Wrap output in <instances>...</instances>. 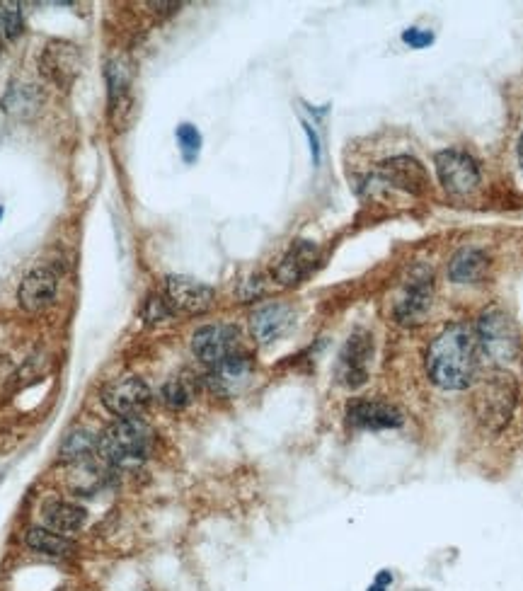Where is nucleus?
<instances>
[{"instance_id": "nucleus-12", "label": "nucleus", "mask_w": 523, "mask_h": 591, "mask_svg": "<svg viewBox=\"0 0 523 591\" xmlns=\"http://www.w3.org/2000/svg\"><path fill=\"white\" fill-rule=\"evenodd\" d=\"M252 376H255V361L247 354L238 352L226 361H221V364L211 366L209 376H206V386H209L211 393L221 395V398H235V395H240L250 386Z\"/></svg>"}, {"instance_id": "nucleus-18", "label": "nucleus", "mask_w": 523, "mask_h": 591, "mask_svg": "<svg viewBox=\"0 0 523 591\" xmlns=\"http://www.w3.org/2000/svg\"><path fill=\"white\" fill-rule=\"evenodd\" d=\"M44 521L51 531L68 536V533H78L88 521V512L80 504L63 502V499H51L44 507Z\"/></svg>"}, {"instance_id": "nucleus-8", "label": "nucleus", "mask_w": 523, "mask_h": 591, "mask_svg": "<svg viewBox=\"0 0 523 591\" xmlns=\"http://www.w3.org/2000/svg\"><path fill=\"white\" fill-rule=\"evenodd\" d=\"M102 403L119 420H131L151 405V388L139 376H124L102 390Z\"/></svg>"}, {"instance_id": "nucleus-24", "label": "nucleus", "mask_w": 523, "mask_h": 591, "mask_svg": "<svg viewBox=\"0 0 523 591\" xmlns=\"http://www.w3.org/2000/svg\"><path fill=\"white\" fill-rule=\"evenodd\" d=\"M177 143H180V151L185 163H194L199 158L201 151V134L194 124H180L177 126Z\"/></svg>"}, {"instance_id": "nucleus-9", "label": "nucleus", "mask_w": 523, "mask_h": 591, "mask_svg": "<svg viewBox=\"0 0 523 591\" xmlns=\"http://www.w3.org/2000/svg\"><path fill=\"white\" fill-rule=\"evenodd\" d=\"M165 303L170 306L172 315H201L214 306V289L189 277H168L163 291Z\"/></svg>"}, {"instance_id": "nucleus-17", "label": "nucleus", "mask_w": 523, "mask_h": 591, "mask_svg": "<svg viewBox=\"0 0 523 591\" xmlns=\"http://www.w3.org/2000/svg\"><path fill=\"white\" fill-rule=\"evenodd\" d=\"M56 296H59V277H56L54 269L49 267H37L22 279L20 291H17V298H20V306L25 308L27 313H42L47 311L49 306H54Z\"/></svg>"}, {"instance_id": "nucleus-33", "label": "nucleus", "mask_w": 523, "mask_h": 591, "mask_svg": "<svg viewBox=\"0 0 523 591\" xmlns=\"http://www.w3.org/2000/svg\"><path fill=\"white\" fill-rule=\"evenodd\" d=\"M0 37H3V34H0Z\"/></svg>"}, {"instance_id": "nucleus-31", "label": "nucleus", "mask_w": 523, "mask_h": 591, "mask_svg": "<svg viewBox=\"0 0 523 591\" xmlns=\"http://www.w3.org/2000/svg\"><path fill=\"white\" fill-rule=\"evenodd\" d=\"M519 163H521V168H523V136H521V141H519Z\"/></svg>"}, {"instance_id": "nucleus-2", "label": "nucleus", "mask_w": 523, "mask_h": 591, "mask_svg": "<svg viewBox=\"0 0 523 591\" xmlns=\"http://www.w3.org/2000/svg\"><path fill=\"white\" fill-rule=\"evenodd\" d=\"M153 441V429L139 417H131V420H119L107 427L105 434L100 436L97 451L109 466L129 468L151 456Z\"/></svg>"}, {"instance_id": "nucleus-13", "label": "nucleus", "mask_w": 523, "mask_h": 591, "mask_svg": "<svg viewBox=\"0 0 523 591\" xmlns=\"http://www.w3.org/2000/svg\"><path fill=\"white\" fill-rule=\"evenodd\" d=\"M320 260V248L313 240H296L286 255L281 257L279 265L274 267L272 277L279 286H298L303 279H308L313 274V269L318 267Z\"/></svg>"}, {"instance_id": "nucleus-22", "label": "nucleus", "mask_w": 523, "mask_h": 591, "mask_svg": "<svg viewBox=\"0 0 523 591\" xmlns=\"http://www.w3.org/2000/svg\"><path fill=\"white\" fill-rule=\"evenodd\" d=\"M194 393H197V386H194L192 378L175 376L165 383L160 398H163V403L172 407V410H182V407H187L189 403H192Z\"/></svg>"}, {"instance_id": "nucleus-3", "label": "nucleus", "mask_w": 523, "mask_h": 591, "mask_svg": "<svg viewBox=\"0 0 523 591\" xmlns=\"http://www.w3.org/2000/svg\"><path fill=\"white\" fill-rule=\"evenodd\" d=\"M475 340L480 357L490 359L497 366L511 364L521 352L519 325L504 308L497 306L480 313L475 325Z\"/></svg>"}, {"instance_id": "nucleus-27", "label": "nucleus", "mask_w": 523, "mask_h": 591, "mask_svg": "<svg viewBox=\"0 0 523 591\" xmlns=\"http://www.w3.org/2000/svg\"><path fill=\"white\" fill-rule=\"evenodd\" d=\"M402 39H405V44H410L412 49H424L434 42V34L422 32V30H417V27H412V30H407L405 34H402Z\"/></svg>"}, {"instance_id": "nucleus-15", "label": "nucleus", "mask_w": 523, "mask_h": 591, "mask_svg": "<svg viewBox=\"0 0 523 591\" xmlns=\"http://www.w3.org/2000/svg\"><path fill=\"white\" fill-rule=\"evenodd\" d=\"M405 422L402 412L395 405L381 400H354L347 407V424L352 429L364 432H383V429H398Z\"/></svg>"}, {"instance_id": "nucleus-4", "label": "nucleus", "mask_w": 523, "mask_h": 591, "mask_svg": "<svg viewBox=\"0 0 523 591\" xmlns=\"http://www.w3.org/2000/svg\"><path fill=\"white\" fill-rule=\"evenodd\" d=\"M516 395H519V386H516L514 376L504 374V371L492 374L475 393L477 420L490 432H502L514 415Z\"/></svg>"}, {"instance_id": "nucleus-25", "label": "nucleus", "mask_w": 523, "mask_h": 591, "mask_svg": "<svg viewBox=\"0 0 523 591\" xmlns=\"http://www.w3.org/2000/svg\"><path fill=\"white\" fill-rule=\"evenodd\" d=\"M107 85H109V105L117 107L129 93V78H126L124 66H119V61L109 63L107 66Z\"/></svg>"}, {"instance_id": "nucleus-10", "label": "nucleus", "mask_w": 523, "mask_h": 591, "mask_svg": "<svg viewBox=\"0 0 523 591\" xmlns=\"http://www.w3.org/2000/svg\"><path fill=\"white\" fill-rule=\"evenodd\" d=\"M378 180H381L383 185L400 189V192L405 194H412V197H424L431 187L427 168L412 156H395L383 160V163L378 165Z\"/></svg>"}, {"instance_id": "nucleus-16", "label": "nucleus", "mask_w": 523, "mask_h": 591, "mask_svg": "<svg viewBox=\"0 0 523 591\" xmlns=\"http://www.w3.org/2000/svg\"><path fill=\"white\" fill-rule=\"evenodd\" d=\"M296 325V311L289 303H267L250 315V332L260 344H274Z\"/></svg>"}, {"instance_id": "nucleus-14", "label": "nucleus", "mask_w": 523, "mask_h": 591, "mask_svg": "<svg viewBox=\"0 0 523 591\" xmlns=\"http://www.w3.org/2000/svg\"><path fill=\"white\" fill-rule=\"evenodd\" d=\"M39 66H42V73L51 80V83L59 85L63 90H68L73 85V80L78 78L83 59H80V51L76 44L56 39V42L47 44Z\"/></svg>"}, {"instance_id": "nucleus-7", "label": "nucleus", "mask_w": 523, "mask_h": 591, "mask_svg": "<svg viewBox=\"0 0 523 591\" xmlns=\"http://www.w3.org/2000/svg\"><path fill=\"white\" fill-rule=\"evenodd\" d=\"M373 359V335L366 330H354L344 342L337 359V381L344 388L356 390L369 381V366Z\"/></svg>"}, {"instance_id": "nucleus-26", "label": "nucleus", "mask_w": 523, "mask_h": 591, "mask_svg": "<svg viewBox=\"0 0 523 591\" xmlns=\"http://www.w3.org/2000/svg\"><path fill=\"white\" fill-rule=\"evenodd\" d=\"M172 315L170 306L165 303L163 296H153L146 301V308H143V318L148 320V323H160V320H168Z\"/></svg>"}, {"instance_id": "nucleus-6", "label": "nucleus", "mask_w": 523, "mask_h": 591, "mask_svg": "<svg viewBox=\"0 0 523 591\" xmlns=\"http://www.w3.org/2000/svg\"><path fill=\"white\" fill-rule=\"evenodd\" d=\"M436 175L448 194H470L480 185V165L463 148H446L434 158Z\"/></svg>"}, {"instance_id": "nucleus-1", "label": "nucleus", "mask_w": 523, "mask_h": 591, "mask_svg": "<svg viewBox=\"0 0 523 591\" xmlns=\"http://www.w3.org/2000/svg\"><path fill=\"white\" fill-rule=\"evenodd\" d=\"M480 349H477L475 330L465 323H451L427 352V376L441 390H468L477 378Z\"/></svg>"}, {"instance_id": "nucleus-11", "label": "nucleus", "mask_w": 523, "mask_h": 591, "mask_svg": "<svg viewBox=\"0 0 523 591\" xmlns=\"http://www.w3.org/2000/svg\"><path fill=\"white\" fill-rule=\"evenodd\" d=\"M240 332L235 325H204L194 332L192 352L204 364L216 366L238 354Z\"/></svg>"}, {"instance_id": "nucleus-30", "label": "nucleus", "mask_w": 523, "mask_h": 591, "mask_svg": "<svg viewBox=\"0 0 523 591\" xmlns=\"http://www.w3.org/2000/svg\"><path fill=\"white\" fill-rule=\"evenodd\" d=\"M369 591H388V587H383V584L373 582V584H371V587H369Z\"/></svg>"}, {"instance_id": "nucleus-20", "label": "nucleus", "mask_w": 523, "mask_h": 591, "mask_svg": "<svg viewBox=\"0 0 523 591\" xmlns=\"http://www.w3.org/2000/svg\"><path fill=\"white\" fill-rule=\"evenodd\" d=\"M100 439H95V434H90L88 429H76L66 436L61 446V463H71V466H80V463L93 461Z\"/></svg>"}, {"instance_id": "nucleus-28", "label": "nucleus", "mask_w": 523, "mask_h": 591, "mask_svg": "<svg viewBox=\"0 0 523 591\" xmlns=\"http://www.w3.org/2000/svg\"><path fill=\"white\" fill-rule=\"evenodd\" d=\"M15 386V369L8 359L0 357V395H8Z\"/></svg>"}, {"instance_id": "nucleus-21", "label": "nucleus", "mask_w": 523, "mask_h": 591, "mask_svg": "<svg viewBox=\"0 0 523 591\" xmlns=\"http://www.w3.org/2000/svg\"><path fill=\"white\" fill-rule=\"evenodd\" d=\"M25 541L34 553L49 555V558H66V555L73 553V543L51 529H30Z\"/></svg>"}, {"instance_id": "nucleus-32", "label": "nucleus", "mask_w": 523, "mask_h": 591, "mask_svg": "<svg viewBox=\"0 0 523 591\" xmlns=\"http://www.w3.org/2000/svg\"><path fill=\"white\" fill-rule=\"evenodd\" d=\"M0 218H3V206H0Z\"/></svg>"}, {"instance_id": "nucleus-5", "label": "nucleus", "mask_w": 523, "mask_h": 591, "mask_svg": "<svg viewBox=\"0 0 523 591\" xmlns=\"http://www.w3.org/2000/svg\"><path fill=\"white\" fill-rule=\"evenodd\" d=\"M431 298H434V274L424 265L410 269L402 294L395 303V320L405 327H417L424 323L431 311Z\"/></svg>"}, {"instance_id": "nucleus-23", "label": "nucleus", "mask_w": 523, "mask_h": 591, "mask_svg": "<svg viewBox=\"0 0 523 591\" xmlns=\"http://www.w3.org/2000/svg\"><path fill=\"white\" fill-rule=\"evenodd\" d=\"M25 30V20H22V10L20 3H8L3 0L0 3V34L5 39H17Z\"/></svg>"}, {"instance_id": "nucleus-19", "label": "nucleus", "mask_w": 523, "mask_h": 591, "mask_svg": "<svg viewBox=\"0 0 523 591\" xmlns=\"http://www.w3.org/2000/svg\"><path fill=\"white\" fill-rule=\"evenodd\" d=\"M487 267H490V260H487L485 252L477 248H463L448 262V277L456 284H475V281L485 277Z\"/></svg>"}, {"instance_id": "nucleus-29", "label": "nucleus", "mask_w": 523, "mask_h": 591, "mask_svg": "<svg viewBox=\"0 0 523 591\" xmlns=\"http://www.w3.org/2000/svg\"><path fill=\"white\" fill-rule=\"evenodd\" d=\"M303 131H306V134H308L310 151H313V163L318 165V163H320V139H318V134H315L313 126H310L308 122H303Z\"/></svg>"}]
</instances>
